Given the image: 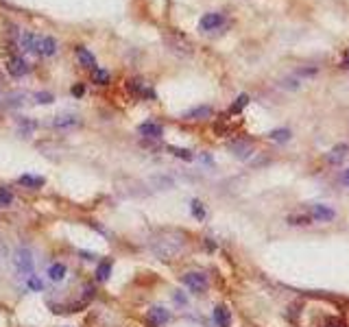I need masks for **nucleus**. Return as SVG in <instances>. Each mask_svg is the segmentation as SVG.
<instances>
[{"label":"nucleus","instance_id":"f257e3e1","mask_svg":"<svg viewBox=\"0 0 349 327\" xmlns=\"http://www.w3.org/2000/svg\"><path fill=\"white\" fill-rule=\"evenodd\" d=\"M186 246V240L177 231H159L157 236H153L151 240V251L153 256L159 260H172L177 258Z\"/></svg>","mask_w":349,"mask_h":327},{"label":"nucleus","instance_id":"f03ea898","mask_svg":"<svg viewBox=\"0 0 349 327\" xmlns=\"http://www.w3.org/2000/svg\"><path fill=\"white\" fill-rule=\"evenodd\" d=\"M13 266L20 277H31L33 275V266H35V260H33V251L26 249V246H20V249L13 253Z\"/></svg>","mask_w":349,"mask_h":327},{"label":"nucleus","instance_id":"7ed1b4c3","mask_svg":"<svg viewBox=\"0 0 349 327\" xmlns=\"http://www.w3.org/2000/svg\"><path fill=\"white\" fill-rule=\"evenodd\" d=\"M186 283L188 288H190V293H205L207 286H210V279H207V275L205 273H201V271H190V273H186L184 275V279H181Z\"/></svg>","mask_w":349,"mask_h":327},{"label":"nucleus","instance_id":"20e7f679","mask_svg":"<svg viewBox=\"0 0 349 327\" xmlns=\"http://www.w3.org/2000/svg\"><path fill=\"white\" fill-rule=\"evenodd\" d=\"M223 24H225L223 13L212 11V13H205V16L201 18V22H199V28H201V31H205V33H210V31H216V28H221Z\"/></svg>","mask_w":349,"mask_h":327},{"label":"nucleus","instance_id":"39448f33","mask_svg":"<svg viewBox=\"0 0 349 327\" xmlns=\"http://www.w3.org/2000/svg\"><path fill=\"white\" fill-rule=\"evenodd\" d=\"M229 151L234 153L238 159H249L253 155V147H251V142H247V140H234V142H229Z\"/></svg>","mask_w":349,"mask_h":327},{"label":"nucleus","instance_id":"423d86ee","mask_svg":"<svg viewBox=\"0 0 349 327\" xmlns=\"http://www.w3.org/2000/svg\"><path fill=\"white\" fill-rule=\"evenodd\" d=\"M147 318H149V323L151 325H155V327H164L166 323L170 321V312L168 310H164V308H151L147 312Z\"/></svg>","mask_w":349,"mask_h":327},{"label":"nucleus","instance_id":"0eeeda50","mask_svg":"<svg viewBox=\"0 0 349 327\" xmlns=\"http://www.w3.org/2000/svg\"><path fill=\"white\" fill-rule=\"evenodd\" d=\"M7 70H9V75H11V77L20 79V77L28 75V63H26L24 59H22V57H11L9 63H7Z\"/></svg>","mask_w":349,"mask_h":327},{"label":"nucleus","instance_id":"6e6552de","mask_svg":"<svg viewBox=\"0 0 349 327\" xmlns=\"http://www.w3.org/2000/svg\"><path fill=\"white\" fill-rule=\"evenodd\" d=\"M334 216H336V212L327 205H312V209H310V218L317 223H327V221H332Z\"/></svg>","mask_w":349,"mask_h":327},{"label":"nucleus","instance_id":"1a4fd4ad","mask_svg":"<svg viewBox=\"0 0 349 327\" xmlns=\"http://www.w3.org/2000/svg\"><path fill=\"white\" fill-rule=\"evenodd\" d=\"M129 90L133 94H137V96H142V98H155V92H153L147 85V81H142V79H133V81H129Z\"/></svg>","mask_w":349,"mask_h":327},{"label":"nucleus","instance_id":"9d476101","mask_svg":"<svg viewBox=\"0 0 349 327\" xmlns=\"http://www.w3.org/2000/svg\"><path fill=\"white\" fill-rule=\"evenodd\" d=\"M212 114H214L212 107L201 105V107H194V109H190V112H186L184 118L186 120H207V118H212Z\"/></svg>","mask_w":349,"mask_h":327},{"label":"nucleus","instance_id":"9b49d317","mask_svg":"<svg viewBox=\"0 0 349 327\" xmlns=\"http://www.w3.org/2000/svg\"><path fill=\"white\" fill-rule=\"evenodd\" d=\"M137 131H140V135L144 137H151V140H157V137H162L164 129L157 125V122H142L140 127H137Z\"/></svg>","mask_w":349,"mask_h":327},{"label":"nucleus","instance_id":"f8f14e48","mask_svg":"<svg viewBox=\"0 0 349 327\" xmlns=\"http://www.w3.org/2000/svg\"><path fill=\"white\" fill-rule=\"evenodd\" d=\"M347 153H349V147L347 144H338V147H334L330 153H327V164H332V166H336V164H340L343 159L347 157Z\"/></svg>","mask_w":349,"mask_h":327},{"label":"nucleus","instance_id":"ddd939ff","mask_svg":"<svg viewBox=\"0 0 349 327\" xmlns=\"http://www.w3.org/2000/svg\"><path fill=\"white\" fill-rule=\"evenodd\" d=\"M212 316H214V323L218 327H229L231 325V314H229V310L225 308V305H216Z\"/></svg>","mask_w":349,"mask_h":327},{"label":"nucleus","instance_id":"4468645a","mask_svg":"<svg viewBox=\"0 0 349 327\" xmlns=\"http://www.w3.org/2000/svg\"><path fill=\"white\" fill-rule=\"evenodd\" d=\"M77 59L83 68H92V70L96 68V59H94V55L85 46H77Z\"/></svg>","mask_w":349,"mask_h":327},{"label":"nucleus","instance_id":"2eb2a0df","mask_svg":"<svg viewBox=\"0 0 349 327\" xmlns=\"http://www.w3.org/2000/svg\"><path fill=\"white\" fill-rule=\"evenodd\" d=\"M40 40L42 38H35L33 33H24L20 38V44L24 46V50H28V53H40Z\"/></svg>","mask_w":349,"mask_h":327},{"label":"nucleus","instance_id":"dca6fc26","mask_svg":"<svg viewBox=\"0 0 349 327\" xmlns=\"http://www.w3.org/2000/svg\"><path fill=\"white\" fill-rule=\"evenodd\" d=\"M65 273H68V268H65L63 264H59V262H55V264H50L48 266V279L50 281H61L65 277Z\"/></svg>","mask_w":349,"mask_h":327},{"label":"nucleus","instance_id":"f3484780","mask_svg":"<svg viewBox=\"0 0 349 327\" xmlns=\"http://www.w3.org/2000/svg\"><path fill=\"white\" fill-rule=\"evenodd\" d=\"M57 53V42L53 38H42L40 40V55L44 57H53Z\"/></svg>","mask_w":349,"mask_h":327},{"label":"nucleus","instance_id":"a211bd4d","mask_svg":"<svg viewBox=\"0 0 349 327\" xmlns=\"http://www.w3.org/2000/svg\"><path fill=\"white\" fill-rule=\"evenodd\" d=\"M77 125H79L77 116H57L53 120V127H57V129H70V127H77Z\"/></svg>","mask_w":349,"mask_h":327},{"label":"nucleus","instance_id":"6ab92c4d","mask_svg":"<svg viewBox=\"0 0 349 327\" xmlns=\"http://www.w3.org/2000/svg\"><path fill=\"white\" fill-rule=\"evenodd\" d=\"M109 275H112V260L100 262L98 268H96V279H98V281H107Z\"/></svg>","mask_w":349,"mask_h":327},{"label":"nucleus","instance_id":"aec40b11","mask_svg":"<svg viewBox=\"0 0 349 327\" xmlns=\"http://www.w3.org/2000/svg\"><path fill=\"white\" fill-rule=\"evenodd\" d=\"M109 72L107 70H103V68H94L92 70V81L96 83V85H107L109 83Z\"/></svg>","mask_w":349,"mask_h":327},{"label":"nucleus","instance_id":"412c9836","mask_svg":"<svg viewBox=\"0 0 349 327\" xmlns=\"http://www.w3.org/2000/svg\"><path fill=\"white\" fill-rule=\"evenodd\" d=\"M249 100H251V98H249V94H240V96L236 98V103L229 107V116H231V114H240L247 105H249Z\"/></svg>","mask_w":349,"mask_h":327},{"label":"nucleus","instance_id":"4be33fe9","mask_svg":"<svg viewBox=\"0 0 349 327\" xmlns=\"http://www.w3.org/2000/svg\"><path fill=\"white\" fill-rule=\"evenodd\" d=\"M268 140L273 142H288L290 140V129H273L268 133Z\"/></svg>","mask_w":349,"mask_h":327},{"label":"nucleus","instance_id":"5701e85b","mask_svg":"<svg viewBox=\"0 0 349 327\" xmlns=\"http://www.w3.org/2000/svg\"><path fill=\"white\" fill-rule=\"evenodd\" d=\"M190 212H192V216L196 218V221H203V218H205V207H203V203L199 199L190 201Z\"/></svg>","mask_w":349,"mask_h":327},{"label":"nucleus","instance_id":"b1692460","mask_svg":"<svg viewBox=\"0 0 349 327\" xmlns=\"http://www.w3.org/2000/svg\"><path fill=\"white\" fill-rule=\"evenodd\" d=\"M20 184L22 186H31V188H40V186H44V179L42 177H35V174H22Z\"/></svg>","mask_w":349,"mask_h":327},{"label":"nucleus","instance_id":"393cba45","mask_svg":"<svg viewBox=\"0 0 349 327\" xmlns=\"http://www.w3.org/2000/svg\"><path fill=\"white\" fill-rule=\"evenodd\" d=\"M288 223L290 225H310L312 218H310V214H290Z\"/></svg>","mask_w":349,"mask_h":327},{"label":"nucleus","instance_id":"a878e982","mask_svg":"<svg viewBox=\"0 0 349 327\" xmlns=\"http://www.w3.org/2000/svg\"><path fill=\"white\" fill-rule=\"evenodd\" d=\"M13 203V194L9 188H0V207H7Z\"/></svg>","mask_w":349,"mask_h":327},{"label":"nucleus","instance_id":"bb28decb","mask_svg":"<svg viewBox=\"0 0 349 327\" xmlns=\"http://www.w3.org/2000/svg\"><path fill=\"white\" fill-rule=\"evenodd\" d=\"M168 151L172 153L174 157H181V159H186V162H192V153L188 151V149H177V147H168Z\"/></svg>","mask_w":349,"mask_h":327},{"label":"nucleus","instance_id":"cd10ccee","mask_svg":"<svg viewBox=\"0 0 349 327\" xmlns=\"http://www.w3.org/2000/svg\"><path fill=\"white\" fill-rule=\"evenodd\" d=\"M26 286L31 288V290H38V293H40V290L44 288V281L38 277V275H31V277L26 279Z\"/></svg>","mask_w":349,"mask_h":327},{"label":"nucleus","instance_id":"c85d7f7f","mask_svg":"<svg viewBox=\"0 0 349 327\" xmlns=\"http://www.w3.org/2000/svg\"><path fill=\"white\" fill-rule=\"evenodd\" d=\"M35 100L42 103V105H48V103H53V100H55V96L50 92H38V94H35Z\"/></svg>","mask_w":349,"mask_h":327},{"label":"nucleus","instance_id":"c756f323","mask_svg":"<svg viewBox=\"0 0 349 327\" xmlns=\"http://www.w3.org/2000/svg\"><path fill=\"white\" fill-rule=\"evenodd\" d=\"M83 85H75V87H72V94H75V96H83Z\"/></svg>","mask_w":349,"mask_h":327},{"label":"nucleus","instance_id":"7c9ffc66","mask_svg":"<svg viewBox=\"0 0 349 327\" xmlns=\"http://www.w3.org/2000/svg\"><path fill=\"white\" fill-rule=\"evenodd\" d=\"M205 246H207V251H216V242H212L210 238H205Z\"/></svg>","mask_w":349,"mask_h":327},{"label":"nucleus","instance_id":"2f4dec72","mask_svg":"<svg viewBox=\"0 0 349 327\" xmlns=\"http://www.w3.org/2000/svg\"><path fill=\"white\" fill-rule=\"evenodd\" d=\"M343 68H347V70H349V48H347V53L343 55Z\"/></svg>","mask_w":349,"mask_h":327},{"label":"nucleus","instance_id":"473e14b6","mask_svg":"<svg viewBox=\"0 0 349 327\" xmlns=\"http://www.w3.org/2000/svg\"><path fill=\"white\" fill-rule=\"evenodd\" d=\"M174 301H179V303H186V297H184V295H174Z\"/></svg>","mask_w":349,"mask_h":327},{"label":"nucleus","instance_id":"72a5a7b5","mask_svg":"<svg viewBox=\"0 0 349 327\" xmlns=\"http://www.w3.org/2000/svg\"><path fill=\"white\" fill-rule=\"evenodd\" d=\"M343 181H345V186H349V170H345V174H343Z\"/></svg>","mask_w":349,"mask_h":327}]
</instances>
